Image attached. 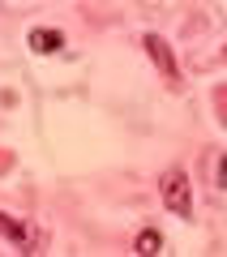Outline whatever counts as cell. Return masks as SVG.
I'll list each match as a JSON object with an SVG mask.
<instances>
[{
  "mask_svg": "<svg viewBox=\"0 0 227 257\" xmlns=\"http://www.w3.org/2000/svg\"><path fill=\"white\" fill-rule=\"evenodd\" d=\"M159 197H163V206L172 214H180V219L193 214V189H189V176H184L180 167H172V172L159 180Z\"/></svg>",
  "mask_w": 227,
  "mask_h": 257,
  "instance_id": "obj_1",
  "label": "cell"
},
{
  "mask_svg": "<svg viewBox=\"0 0 227 257\" xmlns=\"http://www.w3.org/2000/svg\"><path fill=\"white\" fill-rule=\"evenodd\" d=\"M142 43H146V56L155 60V69H159V73L167 77V82H176L180 73H176V56H172V47H167V43H163L159 35H146Z\"/></svg>",
  "mask_w": 227,
  "mask_h": 257,
  "instance_id": "obj_2",
  "label": "cell"
},
{
  "mask_svg": "<svg viewBox=\"0 0 227 257\" xmlns=\"http://www.w3.org/2000/svg\"><path fill=\"white\" fill-rule=\"evenodd\" d=\"M60 47H64V35H60V30H47V26L30 30V52H35V56H56Z\"/></svg>",
  "mask_w": 227,
  "mask_h": 257,
  "instance_id": "obj_3",
  "label": "cell"
},
{
  "mask_svg": "<svg viewBox=\"0 0 227 257\" xmlns=\"http://www.w3.org/2000/svg\"><path fill=\"white\" fill-rule=\"evenodd\" d=\"M133 253H137V257H159V253H163V236H159L155 227L137 231V240H133Z\"/></svg>",
  "mask_w": 227,
  "mask_h": 257,
  "instance_id": "obj_4",
  "label": "cell"
},
{
  "mask_svg": "<svg viewBox=\"0 0 227 257\" xmlns=\"http://www.w3.org/2000/svg\"><path fill=\"white\" fill-rule=\"evenodd\" d=\"M0 236H9L13 244H22V248L30 244V231H26V223H18V219H9V214H0Z\"/></svg>",
  "mask_w": 227,
  "mask_h": 257,
  "instance_id": "obj_5",
  "label": "cell"
},
{
  "mask_svg": "<svg viewBox=\"0 0 227 257\" xmlns=\"http://www.w3.org/2000/svg\"><path fill=\"white\" fill-rule=\"evenodd\" d=\"M214 184H227V155L218 159V167H214Z\"/></svg>",
  "mask_w": 227,
  "mask_h": 257,
  "instance_id": "obj_6",
  "label": "cell"
}]
</instances>
